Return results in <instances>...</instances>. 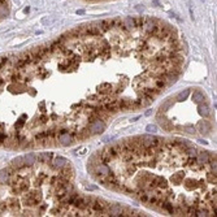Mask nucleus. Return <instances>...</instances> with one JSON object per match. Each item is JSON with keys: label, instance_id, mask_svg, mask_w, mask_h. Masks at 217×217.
Here are the masks:
<instances>
[{"label": "nucleus", "instance_id": "obj_2", "mask_svg": "<svg viewBox=\"0 0 217 217\" xmlns=\"http://www.w3.org/2000/svg\"><path fill=\"white\" fill-rule=\"evenodd\" d=\"M92 174L159 211L179 216L216 213V157L173 140L116 144L92 161Z\"/></svg>", "mask_w": 217, "mask_h": 217}, {"label": "nucleus", "instance_id": "obj_3", "mask_svg": "<svg viewBox=\"0 0 217 217\" xmlns=\"http://www.w3.org/2000/svg\"><path fill=\"white\" fill-rule=\"evenodd\" d=\"M5 5H7V0H0V17H2V14L5 11V8H7Z\"/></svg>", "mask_w": 217, "mask_h": 217}, {"label": "nucleus", "instance_id": "obj_1", "mask_svg": "<svg viewBox=\"0 0 217 217\" xmlns=\"http://www.w3.org/2000/svg\"><path fill=\"white\" fill-rule=\"evenodd\" d=\"M182 43L164 21L131 17L74 31L0 65V147L66 146L114 112L146 107L174 83Z\"/></svg>", "mask_w": 217, "mask_h": 217}]
</instances>
